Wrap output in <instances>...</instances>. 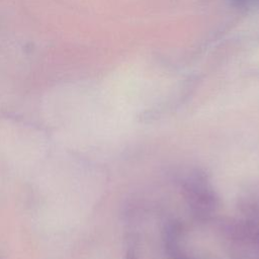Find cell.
I'll list each match as a JSON object with an SVG mask.
<instances>
[{"label": "cell", "mask_w": 259, "mask_h": 259, "mask_svg": "<svg viewBox=\"0 0 259 259\" xmlns=\"http://www.w3.org/2000/svg\"><path fill=\"white\" fill-rule=\"evenodd\" d=\"M237 3L239 4H248V3H251V2H254L256 0H235Z\"/></svg>", "instance_id": "obj_1"}]
</instances>
